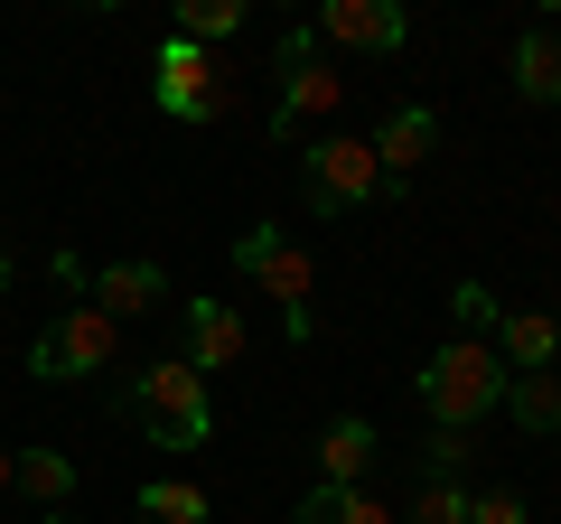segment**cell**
I'll list each match as a JSON object with an SVG mask.
<instances>
[{"label":"cell","mask_w":561,"mask_h":524,"mask_svg":"<svg viewBox=\"0 0 561 524\" xmlns=\"http://www.w3.org/2000/svg\"><path fill=\"white\" fill-rule=\"evenodd\" d=\"M421 403H431V431H478L505 403V356L486 338H449L421 365Z\"/></svg>","instance_id":"obj_1"},{"label":"cell","mask_w":561,"mask_h":524,"mask_svg":"<svg viewBox=\"0 0 561 524\" xmlns=\"http://www.w3.org/2000/svg\"><path fill=\"white\" fill-rule=\"evenodd\" d=\"M234 262H243V282L262 291V300H280V338L290 346H309V328H319V262L290 243V225H243V243H234Z\"/></svg>","instance_id":"obj_2"},{"label":"cell","mask_w":561,"mask_h":524,"mask_svg":"<svg viewBox=\"0 0 561 524\" xmlns=\"http://www.w3.org/2000/svg\"><path fill=\"white\" fill-rule=\"evenodd\" d=\"M122 412H131V422L140 431H150V441H160V449H197L206 441V431H216V403H206V375H197V365H150V375H131V394H122Z\"/></svg>","instance_id":"obj_3"},{"label":"cell","mask_w":561,"mask_h":524,"mask_svg":"<svg viewBox=\"0 0 561 524\" xmlns=\"http://www.w3.org/2000/svg\"><path fill=\"white\" fill-rule=\"evenodd\" d=\"M300 197L319 206V216H356V206H375L383 197L375 150H365L356 132H319V150H309V169H300Z\"/></svg>","instance_id":"obj_4"},{"label":"cell","mask_w":561,"mask_h":524,"mask_svg":"<svg viewBox=\"0 0 561 524\" xmlns=\"http://www.w3.org/2000/svg\"><path fill=\"white\" fill-rule=\"evenodd\" d=\"M113 346H122V328L103 319L94 300H76V309H57V319L38 328V346H28V375H47V384L103 375V365H113Z\"/></svg>","instance_id":"obj_5"},{"label":"cell","mask_w":561,"mask_h":524,"mask_svg":"<svg viewBox=\"0 0 561 524\" xmlns=\"http://www.w3.org/2000/svg\"><path fill=\"white\" fill-rule=\"evenodd\" d=\"M150 94H160V113L169 122H225V66L206 57V47H187L179 29L160 38V57H150Z\"/></svg>","instance_id":"obj_6"},{"label":"cell","mask_w":561,"mask_h":524,"mask_svg":"<svg viewBox=\"0 0 561 524\" xmlns=\"http://www.w3.org/2000/svg\"><path fill=\"white\" fill-rule=\"evenodd\" d=\"M309 47H319V38H309V20L280 38V103H272V132H280V141L337 113V76H328V66H309Z\"/></svg>","instance_id":"obj_7"},{"label":"cell","mask_w":561,"mask_h":524,"mask_svg":"<svg viewBox=\"0 0 561 524\" xmlns=\"http://www.w3.org/2000/svg\"><path fill=\"white\" fill-rule=\"evenodd\" d=\"M309 38H328V47H365V57H393V47L412 38V20H402L393 0H328L319 20H309Z\"/></svg>","instance_id":"obj_8"},{"label":"cell","mask_w":561,"mask_h":524,"mask_svg":"<svg viewBox=\"0 0 561 524\" xmlns=\"http://www.w3.org/2000/svg\"><path fill=\"white\" fill-rule=\"evenodd\" d=\"M431 141H440V113H431V103H393V113L375 122V141H365V150H375V169L402 187L421 160H431Z\"/></svg>","instance_id":"obj_9"},{"label":"cell","mask_w":561,"mask_h":524,"mask_svg":"<svg viewBox=\"0 0 561 524\" xmlns=\"http://www.w3.org/2000/svg\"><path fill=\"white\" fill-rule=\"evenodd\" d=\"M234 356H243V309L234 300H187V365L225 375Z\"/></svg>","instance_id":"obj_10"},{"label":"cell","mask_w":561,"mask_h":524,"mask_svg":"<svg viewBox=\"0 0 561 524\" xmlns=\"http://www.w3.org/2000/svg\"><path fill=\"white\" fill-rule=\"evenodd\" d=\"M496 356H505V375H542V365L561 356V319L552 309H505L496 319Z\"/></svg>","instance_id":"obj_11"},{"label":"cell","mask_w":561,"mask_h":524,"mask_svg":"<svg viewBox=\"0 0 561 524\" xmlns=\"http://www.w3.org/2000/svg\"><path fill=\"white\" fill-rule=\"evenodd\" d=\"M375 459H383V441H375V422H365V412H346V422L319 431V487H356Z\"/></svg>","instance_id":"obj_12"},{"label":"cell","mask_w":561,"mask_h":524,"mask_svg":"<svg viewBox=\"0 0 561 524\" xmlns=\"http://www.w3.org/2000/svg\"><path fill=\"white\" fill-rule=\"evenodd\" d=\"M169 300V272H160V262H113V272H94V309H103V319H140V309H160Z\"/></svg>","instance_id":"obj_13"},{"label":"cell","mask_w":561,"mask_h":524,"mask_svg":"<svg viewBox=\"0 0 561 524\" xmlns=\"http://www.w3.org/2000/svg\"><path fill=\"white\" fill-rule=\"evenodd\" d=\"M515 94L524 103H561V29H524L515 38Z\"/></svg>","instance_id":"obj_14"},{"label":"cell","mask_w":561,"mask_h":524,"mask_svg":"<svg viewBox=\"0 0 561 524\" xmlns=\"http://www.w3.org/2000/svg\"><path fill=\"white\" fill-rule=\"evenodd\" d=\"M290 524H393V505L365 497V487H309Z\"/></svg>","instance_id":"obj_15"},{"label":"cell","mask_w":561,"mask_h":524,"mask_svg":"<svg viewBox=\"0 0 561 524\" xmlns=\"http://www.w3.org/2000/svg\"><path fill=\"white\" fill-rule=\"evenodd\" d=\"M505 412H515L524 431H561V375L542 365V375H505Z\"/></svg>","instance_id":"obj_16"},{"label":"cell","mask_w":561,"mask_h":524,"mask_svg":"<svg viewBox=\"0 0 561 524\" xmlns=\"http://www.w3.org/2000/svg\"><path fill=\"white\" fill-rule=\"evenodd\" d=\"M20 497H38V505H66L76 497V459H66V449H20Z\"/></svg>","instance_id":"obj_17"},{"label":"cell","mask_w":561,"mask_h":524,"mask_svg":"<svg viewBox=\"0 0 561 524\" xmlns=\"http://www.w3.org/2000/svg\"><path fill=\"white\" fill-rule=\"evenodd\" d=\"M140 515L150 524H206L216 505H206V487H187V478H150L140 487Z\"/></svg>","instance_id":"obj_18"},{"label":"cell","mask_w":561,"mask_h":524,"mask_svg":"<svg viewBox=\"0 0 561 524\" xmlns=\"http://www.w3.org/2000/svg\"><path fill=\"white\" fill-rule=\"evenodd\" d=\"M243 29V0H187L179 10V38L187 47H216V38H234Z\"/></svg>","instance_id":"obj_19"},{"label":"cell","mask_w":561,"mask_h":524,"mask_svg":"<svg viewBox=\"0 0 561 524\" xmlns=\"http://www.w3.org/2000/svg\"><path fill=\"white\" fill-rule=\"evenodd\" d=\"M402 524H468V487L459 478H421V497H412Z\"/></svg>","instance_id":"obj_20"},{"label":"cell","mask_w":561,"mask_h":524,"mask_svg":"<svg viewBox=\"0 0 561 524\" xmlns=\"http://www.w3.org/2000/svg\"><path fill=\"white\" fill-rule=\"evenodd\" d=\"M449 319H459V338H478V328L505 319V300H496L486 282H459V291H449Z\"/></svg>","instance_id":"obj_21"},{"label":"cell","mask_w":561,"mask_h":524,"mask_svg":"<svg viewBox=\"0 0 561 524\" xmlns=\"http://www.w3.org/2000/svg\"><path fill=\"white\" fill-rule=\"evenodd\" d=\"M459 459H468V431H431L421 441V478H459Z\"/></svg>","instance_id":"obj_22"},{"label":"cell","mask_w":561,"mask_h":524,"mask_svg":"<svg viewBox=\"0 0 561 524\" xmlns=\"http://www.w3.org/2000/svg\"><path fill=\"white\" fill-rule=\"evenodd\" d=\"M468 524H524V497L515 487H486V497H468Z\"/></svg>","instance_id":"obj_23"},{"label":"cell","mask_w":561,"mask_h":524,"mask_svg":"<svg viewBox=\"0 0 561 524\" xmlns=\"http://www.w3.org/2000/svg\"><path fill=\"white\" fill-rule=\"evenodd\" d=\"M10 478H20V449H0V487H10Z\"/></svg>","instance_id":"obj_24"},{"label":"cell","mask_w":561,"mask_h":524,"mask_svg":"<svg viewBox=\"0 0 561 524\" xmlns=\"http://www.w3.org/2000/svg\"><path fill=\"white\" fill-rule=\"evenodd\" d=\"M0 291H10V243H0Z\"/></svg>","instance_id":"obj_25"},{"label":"cell","mask_w":561,"mask_h":524,"mask_svg":"<svg viewBox=\"0 0 561 524\" xmlns=\"http://www.w3.org/2000/svg\"><path fill=\"white\" fill-rule=\"evenodd\" d=\"M47 524H57V515H47Z\"/></svg>","instance_id":"obj_26"}]
</instances>
